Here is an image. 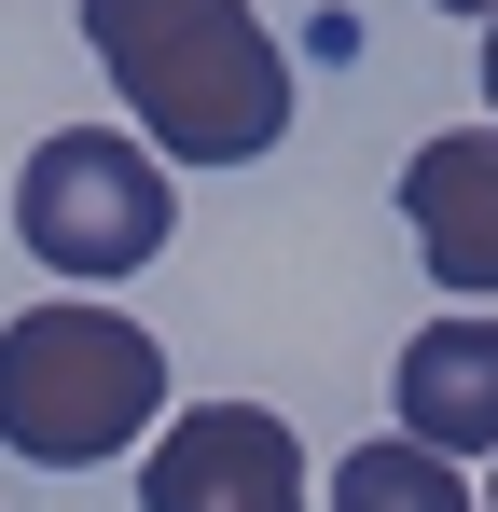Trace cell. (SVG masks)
<instances>
[{
	"mask_svg": "<svg viewBox=\"0 0 498 512\" xmlns=\"http://www.w3.org/2000/svg\"><path fill=\"white\" fill-rule=\"evenodd\" d=\"M332 512H485V485H457V457H429V443H360V457H332Z\"/></svg>",
	"mask_w": 498,
	"mask_h": 512,
	"instance_id": "obj_7",
	"label": "cell"
},
{
	"mask_svg": "<svg viewBox=\"0 0 498 512\" xmlns=\"http://www.w3.org/2000/svg\"><path fill=\"white\" fill-rule=\"evenodd\" d=\"M485 512H498V471H485Z\"/></svg>",
	"mask_w": 498,
	"mask_h": 512,
	"instance_id": "obj_10",
	"label": "cell"
},
{
	"mask_svg": "<svg viewBox=\"0 0 498 512\" xmlns=\"http://www.w3.org/2000/svg\"><path fill=\"white\" fill-rule=\"evenodd\" d=\"M443 14H498V0H443Z\"/></svg>",
	"mask_w": 498,
	"mask_h": 512,
	"instance_id": "obj_9",
	"label": "cell"
},
{
	"mask_svg": "<svg viewBox=\"0 0 498 512\" xmlns=\"http://www.w3.org/2000/svg\"><path fill=\"white\" fill-rule=\"evenodd\" d=\"M139 512H305V443L277 402H194L139 457Z\"/></svg>",
	"mask_w": 498,
	"mask_h": 512,
	"instance_id": "obj_4",
	"label": "cell"
},
{
	"mask_svg": "<svg viewBox=\"0 0 498 512\" xmlns=\"http://www.w3.org/2000/svg\"><path fill=\"white\" fill-rule=\"evenodd\" d=\"M14 236H28L42 277L111 291V277L166 263L180 180H166V153L125 139V125H56V139H28V167H14Z\"/></svg>",
	"mask_w": 498,
	"mask_h": 512,
	"instance_id": "obj_3",
	"label": "cell"
},
{
	"mask_svg": "<svg viewBox=\"0 0 498 512\" xmlns=\"http://www.w3.org/2000/svg\"><path fill=\"white\" fill-rule=\"evenodd\" d=\"M153 429H166V346L139 319H111L97 291H56V305L0 319V443L28 471H97Z\"/></svg>",
	"mask_w": 498,
	"mask_h": 512,
	"instance_id": "obj_2",
	"label": "cell"
},
{
	"mask_svg": "<svg viewBox=\"0 0 498 512\" xmlns=\"http://www.w3.org/2000/svg\"><path fill=\"white\" fill-rule=\"evenodd\" d=\"M471 56H485V125H498V14H485V42H471Z\"/></svg>",
	"mask_w": 498,
	"mask_h": 512,
	"instance_id": "obj_8",
	"label": "cell"
},
{
	"mask_svg": "<svg viewBox=\"0 0 498 512\" xmlns=\"http://www.w3.org/2000/svg\"><path fill=\"white\" fill-rule=\"evenodd\" d=\"M402 222L443 291L498 305V125H429L402 153Z\"/></svg>",
	"mask_w": 498,
	"mask_h": 512,
	"instance_id": "obj_5",
	"label": "cell"
},
{
	"mask_svg": "<svg viewBox=\"0 0 498 512\" xmlns=\"http://www.w3.org/2000/svg\"><path fill=\"white\" fill-rule=\"evenodd\" d=\"M388 402H402V443H429V457H498V305L429 319L388 374Z\"/></svg>",
	"mask_w": 498,
	"mask_h": 512,
	"instance_id": "obj_6",
	"label": "cell"
},
{
	"mask_svg": "<svg viewBox=\"0 0 498 512\" xmlns=\"http://www.w3.org/2000/svg\"><path fill=\"white\" fill-rule=\"evenodd\" d=\"M83 56L166 167H263L291 139V56L249 0H83Z\"/></svg>",
	"mask_w": 498,
	"mask_h": 512,
	"instance_id": "obj_1",
	"label": "cell"
}]
</instances>
